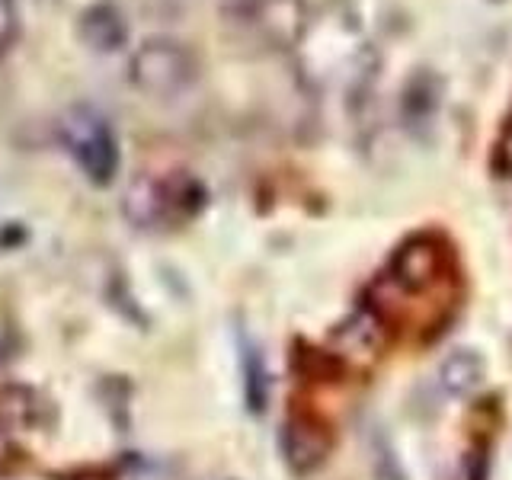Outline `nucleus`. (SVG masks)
I'll use <instances>...</instances> for the list:
<instances>
[{
    "instance_id": "obj_2",
    "label": "nucleus",
    "mask_w": 512,
    "mask_h": 480,
    "mask_svg": "<svg viewBox=\"0 0 512 480\" xmlns=\"http://www.w3.org/2000/svg\"><path fill=\"white\" fill-rule=\"evenodd\" d=\"M480 375H484V362H480V356H474L471 349H461L455 356H448L439 368L442 388L455 397L471 394L480 384Z\"/></svg>"
},
{
    "instance_id": "obj_1",
    "label": "nucleus",
    "mask_w": 512,
    "mask_h": 480,
    "mask_svg": "<svg viewBox=\"0 0 512 480\" xmlns=\"http://www.w3.org/2000/svg\"><path fill=\"white\" fill-rule=\"evenodd\" d=\"M64 141H68V151L93 183H109L112 173H116L119 154H116V141L106 128L103 119L90 116V112H77L74 119L64 125Z\"/></svg>"
},
{
    "instance_id": "obj_3",
    "label": "nucleus",
    "mask_w": 512,
    "mask_h": 480,
    "mask_svg": "<svg viewBox=\"0 0 512 480\" xmlns=\"http://www.w3.org/2000/svg\"><path fill=\"white\" fill-rule=\"evenodd\" d=\"M503 164L512 170V128H509V135H506V141H503Z\"/></svg>"
}]
</instances>
